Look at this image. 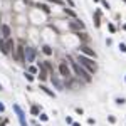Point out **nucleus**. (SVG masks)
Returning <instances> with one entry per match:
<instances>
[{
	"instance_id": "1",
	"label": "nucleus",
	"mask_w": 126,
	"mask_h": 126,
	"mask_svg": "<svg viewBox=\"0 0 126 126\" xmlns=\"http://www.w3.org/2000/svg\"><path fill=\"white\" fill-rule=\"evenodd\" d=\"M77 62H81V66H82V67H86L89 74H94L96 71H97V66H96V64L93 62V59H91L89 56L79 54V57H77Z\"/></svg>"
},
{
	"instance_id": "2",
	"label": "nucleus",
	"mask_w": 126,
	"mask_h": 126,
	"mask_svg": "<svg viewBox=\"0 0 126 126\" xmlns=\"http://www.w3.org/2000/svg\"><path fill=\"white\" fill-rule=\"evenodd\" d=\"M69 61H71V64H72V67H74V71H76V74H77V76H81L86 82H91V76H89V72H88L84 67H81L77 62H74L71 57H69Z\"/></svg>"
},
{
	"instance_id": "3",
	"label": "nucleus",
	"mask_w": 126,
	"mask_h": 126,
	"mask_svg": "<svg viewBox=\"0 0 126 126\" xmlns=\"http://www.w3.org/2000/svg\"><path fill=\"white\" fill-rule=\"evenodd\" d=\"M15 59H17L19 62H25V49H24L22 45H19V47L15 49Z\"/></svg>"
},
{
	"instance_id": "4",
	"label": "nucleus",
	"mask_w": 126,
	"mask_h": 126,
	"mask_svg": "<svg viewBox=\"0 0 126 126\" xmlns=\"http://www.w3.org/2000/svg\"><path fill=\"white\" fill-rule=\"evenodd\" d=\"M59 72H61L62 77H71V69H69V66L64 62V61L59 64Z\"/></svg>"
},
{
	"instance_id": "5",
	"label": "nucleus",
	"mask_w": 126,
	"mask_h": 126,
	"mask_svg": "<svg viewBox=\"0 0 126 126\" xmlns=\"http://www.w3.org/2000/svg\"><path fill=\"white\" fill-rule=\"evenodd\" d=\"M37 67H39V79L40 81H45L47 79V71H45V66L44 64H37Z\"/></svg>"
},
{
	"instance_id": "6",
	"label": "nucleus",
	"mask_w": 126,
	"mask_h": 126,
	"mask_svg": "<svg viewBox=\"0 0 126 126\" xmlns=\"http://www.w3.org/2000/svg\"><path fill=\"white\" fill-rule=\"evenodd\" d=\"M81 52L84 56H89V57H96V52L89 47V45H81Z\"/></svg>"
},
{
	"instance_id": "7",
	"label": "nucleus",
	"mask_w": 126,
	"mask_h": 126,
	"mask_svg": "<svg viewBox=\"0 0 126 126\" xmlns=\"http://www.w3.org/2000/svg\"><path fill=\"white\" fill-rule=\"evenodd\" d=\"M14 109L17 111V114H19V119H20V125L22 126H27V123H25V116H24V111L17 106V104H14Z\"/></svg>"
},
{
	"instance_id": "8",
	"label": "nucleus",
	"mask_w": 126,
	"mask_h": 126,
	"mask_svg": "<svg viewBox=\"0 0 126 126\" xmlns=\"http://www.w3.org/2000/svg\"><path fill=\"white\" fill-rule=\"evenodd\" d=\"M34 57H35V51H34L32 47H27V49H25V59H27V62H32Z\"/></svg>"
},
{
	"instance_id": "9",
	"label": "nucleus",
	"mask_w": 126,
	"mask_h": 126,
	"mask_svg": "<svg viewBox=\"0 0 126 126\" xmlns=\"http://www.w3.org/2000/svg\"><path fill=\"white\" fill-rule=\"evenodd\" d=\"M69 27H71L72 30H82V29H84V24H82L81 20H76V22H71Z\"/></svg>"
},
{
	"instance_id": "10",
	"label": "nucleus",
	"mask_w": 126,
	"mask_h": 126,
	"mask_svg": "<svg viewBox=\"0 0 126 126\" xmlns=\"http://www.w3.org/2000/svg\"><path fill=\"white\" fill-rule=\"evenodd\" d=\"M5 44H7V54H10V52L14 51V47H15V45H14V40L8 37V39H5Z\"/></svg>"
},
{
	"instance_id": "11",
	"label": "nucleus",
	"mask_w": 126,
	"mask_h": 126,
	"mask_svg": "<svg viewBox=\"0 0 126 126\" xmlns=\"http://www.w3.org/2000/svg\"><path fill=\"white\" fill-rule=\"evenodd\" d=\"M52 84H54V86H56V88H57L59 91H64V86L61 84V81H59V79H57L56 76H52Z\"/></svg>"
},
{
	"instance_id": "12",
	"label": "nucleus",
	"mask_w": 126,
	"mask_h": 126,
	"mask_svg": "<svg viewBox=\"0 0 126 126\" xmlns=\"http://www.w3.org/2000/svg\"><path fill=\"white\" fill-rule=\"evenodd\" d=\"M2 34H3L5 39H8L10 37V27L8 25H2Z\"/></svg>"
},
{
	"instance_id": "13",
	"label": "nucleus",
	"mask_w": 126,
	"mask_h": 126,
	"mask_svg": "<svg viewBox=\"0 0 126 126\" xmlns=\"http://www.w3.org/2000/svg\"><path fill=\"white\" fill-rule=\"evenodd\" d=\"M94 24H96V27L101 25V12L99 10H96V14H94Z\"/></svg>"
},
{
	"instance_id": "14",
	"label": "nucleus",
	"mask_w": 126,
	"mask_h": 126,
	"mask_svg": "<svg viewBox=\"0 0 126 126\" xmlns=\"http://www.w3.org/2000/svg\"><path fill=\"white\" fill-rule=\"evenodd\" d=\"M39 8H40L42 12H45V14H51V8H49L45 3H39Z\"/></svg>"
},
{
	"instance_id": "15",
	"label": "nucleus",
	"mask_w": 126,
	"mask_h": 126,
	"mask_svg": "<svg viewBox=\"0 0 126 126\" xmlns=\"http://www.w3.org/2000/svg\"><path fill=\"white\" fill-rule=\"evenodd\" d=\"M42 52H44L45 56H51V54H52V49H51L49 45H42Z\"/></svg>"
},
{
	"instance_id": "16",
	"label": "nucleus",
	"mask_w": 126,
	"mask_h": 126,
	"mask_svg": "<svg viewBox=\"0 0 126 126\" xmlns=\"http://www.w3.org/2000/svg\"><path fill=\"white\" fill-rule=\"evenodd\" d=\"M76 35H77V37H79V39H81V40H88V34H84V32H76Z\"/></svg>"
},
{
	"instance_id": "17",
	"label": "nucleus",
	"mask_w": 126,
	"mask_h": 126,
	"mask_svg": "<svg viewBox=\"0 0 126 126\" xmlns=\"http://www.w3.org/2000/svg\"><path fill=\"white\" fill-rule=\"evenodd\" d=\"M40 89H42V91H44V93H45V94H49L51 96V97H54V93H52V91H51V89H47V88H45V86H40Z\"/></svg>"
},
{
	"instance_id": "18",
	"label": "nucleus",
	"mask_w": 126,
	"mask_h": 126,
	"mask_svg": "<svg viewBox=\"0 0 126 126\" xmlns=\"http://www.w3.org/2000/svg\"><path fill=\"white\" fill-rule=\"evenodd\" d=\"M0 49H2L3 54H7V44H5V40H0Z\"/></svg>"
},
{
	"instance_id": "19",
	"label": "nucleus",
	"mask_w": 126,
	"mask_h": 126,
	"mask_svg": "<svg viewBox=\"0 0 126 126\" xmlns=\"http://www.w3.org/2000/svg\"><path fill=\"white\" fill-rule=\"evenodd\" d=\"M64 12H66L67 15H71V17H76V12H74V10H71V8H64Z\"/></svg>"
},
{
	"instance_id": "20",
	"label": "nucleus",
	"mask_w": 126,
	"mask_h": 126,
	"mask_svg": "<svg viewBox=\"0 0 126 126\" xmlns=\"http://www.w3.org/2000/svg\"><path fill=\"white\" fill-rule=\"evenodd\" d=\"M39 111H40V109H39V106H32V109H30L32 114H39Z\"/></svg>"
},
{
	"instance_id": "21",
	"label": "nucleus",
	"mask_w": 126,
	"mask_h": 126,
	"mask_svg": "<svg viewBox=\"0 0 126 126\" xmlns=\"http://www.w3.org/2000/svg\"><path fill=\"white\" fill-rule=\"evenodd\" d=\"M116 103H118V104H125L126 99H123V97H118V99H116Z\"/></svg>"
},
{
	"instance_id": "22",
	"label": "nucleus",
	"mask_w": 126,
	"mask_h": 126,
	"mask_svg": "<svg viewBox=\"0 0 126 126\" xmlns=\"http://www.w3.org/2000/svg\"><path fill=\"white\" fill-rule=\"evenodd\" d=\"M101 3H103V7H104V8H109V3H108L106 0H101Z\"/></svg>"
},
{
	"instance_id": "23",
	"label": "nucleus",
	"mask_w": 126,
	"mask_h": 126,
	"mask_svg": "<svg viewBox=\"0 0 126 126\" xmlns=\"http://www.w3.org/2000/svg\"><path fill=\"white\" fill-rule=\"evenodd\" d=\"M25 77H27V81H32V79H34V76H32V74H25Z\"/></svg>"
},
{
	"instance_id": "24",
	"label": "nucleus",
	"mask_w": 126,
	"mask_h": 126,
	"mask_svg": "<svg viewBox=\"0 0 126 126\" xmlns=\"http://www.w3.org/2000/svg\"><path fill=\"white\" fill-rule=\"evenodd\" d=\"M119 49H121L123 52H126V45H125V44H119Z\"/></svg>"
},
{
	"instance_id": "25",
	"label": "nucleus",
	"mask_w": 126,
	"mask_h": 126,
	"mask_svg": "<svg viewBox=\"0 0 126 126\" xmlns=\"http://www.w3.org/2000/svg\"><path fill=\"white\" fill-rule=\"evenodd\" d=\"M66 2H67V3H69L71 7H74V2H72V0H66Z\"/></svg>"
},
{
	"instance_id": "26",
	"label": "nucleus",
	"mask_w": 126,
	"mask_h": 126,
	"mask_svg": "<svg viewBox=\"0 0 126 126\" xmlns=\"http://www.w3.org/2000/svg\"><path fill=\"white\" fill-rule=\"evenodd\" d=\"M3 109H5V108H3V104L0 103V111H3Z\"/></svg>"
},
{
	"instance_id": "27",
	"label": "nucleus",
	"mask_w": 126,
	"mask_h": 126,
	"mask_svg": "<svg viewBox=\"0 0 126 126\" xmlns=\"http://www.w3.org/2000/svg\"><path fill=\"white\" fill-rule=\"evenodd\" d=\"M72 126H81V125L79 123H72Z\"/></svg>"
},
{
	"instance_id": "28",
	"label": "nucleus",
	"mask_w": 126,
	"mask_h": 126,
	"mask_svg": "<svg viewBox=\"0 0 126 126\" xmlns=\"http://www.w3.org/2000/svg\"><path fill=\"white\" fill-rule=\"evenodd\" d=\"M2 89H3V88H2V84H0V91H2Z\"/></svg>"
},
{
	"instance_id": "29",
	"label": "nucleus",
	"mask_w": 126,
	"mask_h": 126,
	"mask_svg": "<svg viewBox=\"0 0 126 126\" xmlns=\"http://www.w3.org/2000/svg\"><path fill=\"white\" fill-rule=\"evenodd\" d=\"M123 2H126V0H123Z\"/></svg>"
},
{
	"instance_id": "30",
	"label": "nucleus",
	"mask_w": 126,
	"mask_h": 126,
	"mask_svg": "<svg viewBox=\"0 0 126 126\" xmlns=\"http://www.w3.org/2000/svg\"><path fill=\"white\" fill-rule=\"evenodd\" d=\"M125 29H126V25H125Z\"/></svg>"
}]
</instances>
